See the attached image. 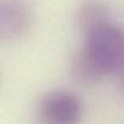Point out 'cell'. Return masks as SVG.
<instances>
[{
    "instance_id": "cell-2",
    "label": "cell",
    "mask_w": 124,
    "mask_h": 124,
    "mask_svg": "<svg viewBox=\"0 0 124 124\" xmlns=\"http://www.w3.org/2000/svg\"><path fill=\"white\" fill-rule=\"evenodd\" d=\"M83 112L81 99L68 90L47 93L39 102L38 116L43 123L72 124L81 121Z\"/></svg>"
},
{
    "instance_id": "cell-3",
    "label": "cell",
    "mask_w": 124,
    "mask_h": 124,
    "mask_svg": "<svg viewBox=\"0 0 124 124\" xmlns=\"http://www.w3.org/2000/svg\"><path fill=\"white\" fill-rule=\"evenodd\" d=\"M34 23V12L25 0H1L0 33L6 40L25 36Z\"/></svg>"
},
{
    "instance_id": "cell-6",
    "label": "cell",
    "mask_w": 124,
    "mask_h": 124,
    "mask_svg": "<svg viewBox=\"0 0 124 124\" xmlns=\"http://www.w3.org/2000/svg\"><path fill=\"white\" fill-rule=\"evenodd\" d=\"M115 84L118 95L124 100V65L115 72Z\"/></svg>"
},
{
    "instance_id": "cell-5",
    "label": "cell",
    "mask_w": 124,
    "mask_h": 124,
    "mask_svg": "<svg viewBox=\"0 0 124 124\" xmlns=\"http://www.w3.org/2000/svg\"><path fill=\"white\" fill-rule=\"evenodd\" d=\"M70 72L74 81L83 88L96 85L105 76L104 71L96 64L84 45L77 48L76 52L72 54Z\"/></svg>"
},
{
    "instance_id": "cell-4",
    "label": "cell",
    "mask_w": 124,
    "mask_h": 124,
    "mask_svg": "<svg viewBox=\"0 0 124 124\" xmlns=\"http://www.w3.org/2000/svg\"><path fill=\"white\" fill-rule=\"evenodd\" d=\"M111 17V7L104 0H84L76 13V27L85 36L90 31L110 24Z\"/></svg>"
},
{
    "instance_id": "cell-1",
    "label": "cell",
    "mask_w": 124,
    "mask_h": 124,
    "mask_svg": "<svg viewBox=\"0 0 124 124\" xmlns=\"http://www.w3.org/2000/svg\"><path fill=\"white\" fill-rule=\"evenodd\" d=\"M84 46L105 75L115 74L124 65V30L112 23L85 35Z\"/></svg>"
}]
</instances>
